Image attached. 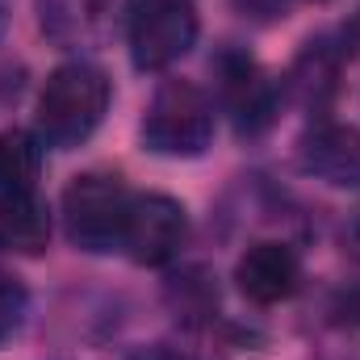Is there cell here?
Here are the masks:
<instances>
[{"label":"cell","mask_w":360,"mask_h":360,"mask_svg":"<svg viewBox=\"0 0 360 360\" xmlns=\"http://www.w3.org/2000/svg\"><path fill=\"white\" fill-rule=\"evenodd\" d=\"M348 239H352V248H356V252H360V218H356V222H352V226H348Z\"/></svg>","instance_id":"e0dca14e"},{"label":"cell","mask_w":360,"mask_h":360,"mask_svg":"<svg viewBox=\"0 0 360 360\" xmlns=\"http://www.w3.org/2000/svg\"><path fill=\"white\" fill-rule=\"evenodd\" d=\"M126 42L139 72H168L197 42L193 0H139L126 21Z\"/></svg>","instance_id":"277c9868"},{"label":"cell","mask_w":360,"mask_h":360,"mask_svg":"<svg viewBox=\"0 0 360 360\" xmlns=\"http://www.w3.org/2000/svg\"><path fill=\"white\" fill-rule=\"evenodd\" d=\"M25 306H30L25 285H21L13 272L0 269V344L13 340V335L21 331V323H25Z\"/></svg>","instance_id":"5bb4252c"},{"label":"cell","mask_w":360,"mask_h":360,"mask_svg":"<svg viewBox=\"0 0 360 360\" xmlns=\"http://www.w3.org/2000/svg\"><path fill=\"white\" fill-rule=\"evenodd\" d=\"M239 13H248V17H256V21H276V17H285V8L293 4V0H231Z\"/></svg>","instance_id":"9a60e30c"},{"label":"cell","mask_w":360,"mask_h":360,"mask_svg":"<svg viewBox=\"0 0 360 360\" xmlns=\"http://www.w3.org/2000/svg\"><path fill=\"white\" fill-rule=\"evenodd\" d=\"M302 172L335 188H360V130L340 122H319L297 139Z\"/></svg>","instance_id":"52a82bcc"},{"label":"cell","mask_w":360,"mask_h":360,"mask_svg":"<svg viewBox=\"0 0 360 360\" xmlns=\"http://www.w3.org/2000/svg\"><path fill=\"white\" fill-rule=\"evenodd\" d=\"M188 239V214L176 197L168 193H134L130 201V218H126V239L122 252L134 264L160 269L172 264Z\"/></svg>","instance_id":"5b68a950"},{"label":"cell","mask_w":360,"mask_h":360,"mask_svg":"<svg viewBox=\"0 0 360 360\" xmlns=\"http://www.w3.org/2000/svg\"><path fill=\"white\" fill-rule=\"evenodd\" d=\"M51 243V210L38 193L0 201V252L38 256Z\"/></svg>","instance_id":"8fae6325"},{"label":"cell","mask_w":360,"mask_h":360,"mask_svg":"<svg viewBox=\"0 0 360 360\" xmlns=\"http://www.w3.org/2000/svg\"><path fill=\"white\" fill-rule=\"evenodd\" d=\"M348 34H352V38L360 42V8H356V17H352V30H348Z\"/></svg>","instance_id":"ac0fdd59"},{"label":"cell","mask_w":360,"mask_h":360,"mask_svg":"<svg viewBox=\"0 0 360 360\" xmlns=\"http://www.w3.org/2000/svg\"><path fill=\"white\" fill-rule=\"evenodd\" d=\"M134 193L117 172H80L63 188V231L80 252H117Z\"/></svg>","instance_id":"7a4b0ae2"},{"label":"cell","mask_w":360,"mask_h":360,"mask_svg":"<svg viewBox=\"0 0 360 360\" xmlns=\"http://www.w3.org/2000/svg\"><path fill=\"white\" fill-rule=\"evenodd\" d=\"M302 281V264H297V252L289 243H276V239H260L252 243L239 264H235V285L248 302L256 306H276V302H289L293 289Z\"/></svg>","instance_id":"ba28073f"},{"label":"cell","mask_w":360,"mask_h":360,"mask_svg":"<svg viewBox=\"0 0 360 360\" xmlns=\"http://www.w3.org/2000/svg\"><path fill=\"white\" fill-rule=\"evenodd\" d=\"M143 147L168 160H193L210 147L214 139V105L210 96L188 84V80H168L147 101L143 113Z\"/></svg>","instance_id":"3957f363"},{"label":"cell","mask_w":360,"mask_h":360,"mask_svg":"<svg viewBox=\"0 0 360 360\" xmlns=\"http://www.w3.org/2000/svg\"><path fill=\"white\" fill-rule=\"evenodd\" d=\"M344 314H348V323H356L360 327V281L344 293Z\"/></svg>","instance_id":"2e32d148"},{"label":"cell","mask_w":360,"mask_h":360,"mask_svg":"<svg viewBox=\"0 0 360 360\" xmlns=\"http://www.w3.org/2000/svg\"><path fill=\"white\" fill-rule=\"evenodd\" d=\"M4 21H8V4L0 0V34H4Z\"/></svg>","instance_id":"d6986e66"},{"label":"cell","mask_w":360,"mask_h":360,"mask_svg":"<svg viewBox=\"0 0 360 360\" xmlns=\"http://www.w3.org/2000/svg\"><path fill=\"white\" fill-rule=\"evenodd\" d=\"M122 4L126 0H38L42 30L63 46L101 38L113 25V17L122 13Z\"/></svg>","instance_id":"30bf717a"},{"label":"cell","mask_w":360,"mask_h":360,"mask_svg":"<svg viewBox=\"0 0 360 360\" xmlns=\"http://www.w3.org/2000/svg\"><path fill=\"white\" fill-rule=\"evenodd\" d=\"M214 76H218V92H222V105L231 109L235 117V130L243 139H256L264 134L272 122H276V84L272 76L243 51H222L214 59Z\"/></svg>","instance_id":"8992f818"},{"label":"cell","mask_w":360,"mask_h":360,"mask_svg":"<svg viewBox=\"0 0 360 360\" xmlns=\"http://www.w3.org/2000/svg\"><path fill=\"white\" fill-rule=\"evenodd\" d=\"M109 96H113L109 76L96 63L72 59V63L55 68L38 92V139L55 151L80 147L101 126Z\"/></svg>","instance_id":"6da1fadb"},{"label":"cell","mask_w":360,"mask_h":360,"mask_svg":"<svg viewBox=\"0 0 360 360\" xmlns=\"http://www.w3.org/2000/svg\"><path fill=\"white\" fill-rule=\"evenodd\" d=\"M42 139L30 130H0V201L38 193Z\"/></svg>","instance_id":"7c38bea8"},{"label":"cell","mask_w":360,"mask_h":360,"mask_svg":"<svg viewBox=\"0 0 360 360\" xmlns=\"http://www.w3.org/2000/svg\"><path fill=\"white\" fill-rule=\"evenodd\" d=\"M168 302L184 323H210L214 310H218V289H214L210 272L188 269L168 281Z\"/></svg>","instance_id":"4fadbf2b"},{"label":"cell","mask_w":360,"mask_h":360,"mask_svg":"<svg viewBox=\"0 0 360 360\" xmlns=\"http://www.w3.org/2000/svg\"><path fill=\"white\" fill-rule=\"evenodd\" d=\"M340 76H344V51L331 38H314L293 59V68L285 76V89L302 109L323 113L335 101V92H340Z\"/></svg>","instance_id":"9c48e42d"}]
</instances>
